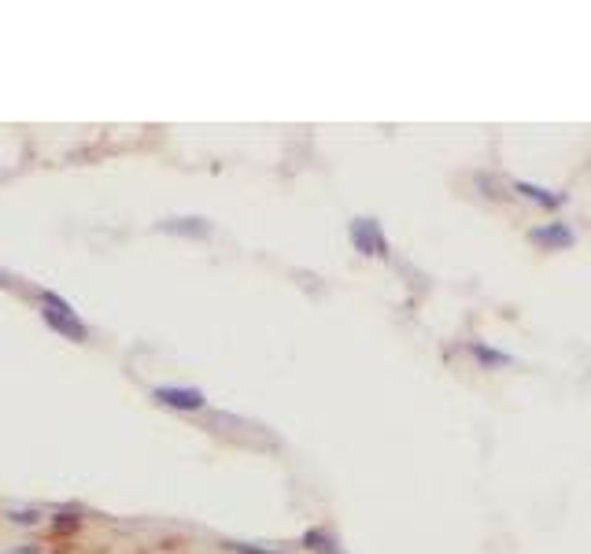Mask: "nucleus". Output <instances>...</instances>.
<instances>
[{
	"label": "nucleus",
	"instance_id": "7ed1b4c3",
	"mask_svg": "<svg viewBox=\"0 0 591 554\" xmlns=\"http://www.w3.org/2000/svg\"><path fill=\"white\" fill-rule=\"evenodd\" d=\"M152 396H156L159 403H167V407H174V410H200V407L207 403L200 388H156Z\"/></svg>",
	"mask_w": 591,
	"mask_h": 554
},
{
	"label": "nucleus",
	"instance_id": "f257e3e1",
	"mask_svg": "<svg viewBox=\"0 0 591 554\" xmlns=\"http://www.w3.org/2000/svg\"><path fill=\"white\" fill-rule=\"evenodd\" d=\"M41 318H45V322H49V326L56 329L60 337L78 340V344H82V340H89V329H85V322L78 318V314H74L71 303L63 300V296H56V292H45V296H41Z\"/></svg>",
	"mask_w": 591,
	"mask_h": 554
},
{
	"label": "nucleus",
	"instance_id": "423d86ee",
	"mask_svg": "<svg viewBox=\"0 0 591 554\" xmlns=\"http://www.w3.org/2000/svg\"><path fill=\"white\" fill-rule=\"evenodd\" d=\"M514 189H518L521 196H529V200H536V204H543V207H558L562 200H566V196H551L547 189H540V185H529V181H518Z\"/></svg>",
	"mask_w": 591,
	"mask_h": 554
},
{
	"label": "nucleus",
	"instance_id": "20e7f679",
	"mask_svg": "<svg viewBox=\"0 0 591 554\" xmlns=\"http://www.w3.org/2000/svg\"><path fill=\"white\" fill-rule=\"evenodd\" d=\"M532 244H543V248H569L573 244V233H569L562 222H555V226H543V229H532L529 233Z\"/></svg>",
	"mask_w": 591,
	"mask_h": 554
},
{
	"label": "nucleus",
	"instance_id": "6e6552de",
	"mask_svg": "<svg viewBox=\"0 0 591 554\" xmlns=\"http://www.w3.org/2000/svg\"><path fill=\"white\" fill-rule=\"evenodd\" d=\"M226 547L237 554H274V551H259V547H252V543H226Z\"/></svg>",
	"mask_w": 591,
	"mask_h": 554
},
{
	"label": "nucleus",
	"instance_id": "39448f33",
	"mask_svg": "<svg viewBox=\"0 0 591 554\" xmlns=\"http://www.w3.org/2000/svg\"><path fill=\"white\" fill-rule=\"evenodd\" d=\"M185 226H178L174 218H167V222H159V229H167V233H189V237H207L211 233V226H207L204 218H181Z\"/></svg>",
	"mask_w": 591,
	"mask_h": 554
},
{
	"label": "nucleus",
	"instance_id": "1a4fd4ad",
	"mask_svg": "<svg viewBox=\"0 0 591 554\" xmlns=\"http://www.w3.org/2000/svg\"><path fill=\"white\" fill-rule=\"evenodd\" d=\"M4 285H12V277L4 274V270H0V289H4Z\"/></svg>",
	"mask_w": 591,
	"mask_h": 554
},
{
	"label": "nucleus",
	"instance_id": "0eeeda50",
	"mask_svg": "<svg viewBox=\"0 0 591 554\" xmlns=\"http://www.w3.org/2000/svg\"><path fill=\"white\" fill-rule=\"evenodd\" d=\"M470 351L484 362V366H507V362H510V355H503V351H492V348H484V344H470Z\"/></svg>",
	"mask_w": 591,
	"mask_h": 554
},
{
	"label": "nucleus",
	"instance_id": "f03ea898",
	"mask_svg": "<svg viewBox=\"0 0 591 554\" xmlns=\"http://www.w3.org/2000/svg\"><path fill=\"white\" fill-rule=\"evenodd\" d=\"M351 241L359 244L366 255H388V241L374 218H355L351 222Z\"/></svg>",
	"mask_w": 591,
	"mask_h": 554
}]
</instances>
